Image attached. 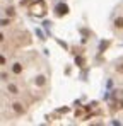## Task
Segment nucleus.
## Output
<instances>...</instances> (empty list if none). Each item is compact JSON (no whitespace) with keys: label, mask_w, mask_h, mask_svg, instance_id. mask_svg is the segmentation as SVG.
Listing matches in <instances>:
<instances>
[{"label":"nucleus","mask_w":123,"mask_h":126,"mask_svg":"<svg viewBox=\"0 0 123 126\" xmlns=\"http://www.w3.org/2000/svg\"><path fill=\"white\" fill-rule=\"evenodd\" d=\"M9 90H10L12 94H17V89H15V85H12V84H9Z\"/></svg>","instance_id":"obj_1"},{"label":"nucleus","mask_w":123,"mask_h":126,"mask_svg":"<svg viewBox=\"0 0 123 126\" xmlns=\"http://www.w3.org/2000/svg\"><path fill=\"white\" fill-rule=\"evenodd\" d=\"M116 26H123V19H120V21H116Z\"/></svg>","instance_id":"obj_2"}]
</instances>
